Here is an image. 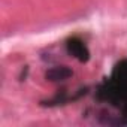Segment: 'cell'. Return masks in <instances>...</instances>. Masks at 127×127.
Masks as SVG:
<instances>
[{
  "instance_id": "obj_1",
  "label": "cell",
  "mask_w": 127,
  "mask_h": 127,
  "mask_svg": "<svg viewBox=\"0 0 127 127\" xmlns=\"http://www.w3.org/2000/svg\"><path fill=\"white\" fill-rule=\"evenodd\" d=\"M46 79L51 82H58V81H66L67 78L72 76V70L66 66H57V67H51L46 72Z\"/></svg>"
}]
</instances>
